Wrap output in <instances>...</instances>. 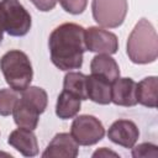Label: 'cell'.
Instances as JSON below:
<instances>
[{
  "label": "cell",
  "mask_w": 158,
  "mask_h": 158,
  "mask_svg": "<svg viewBox=\"0 0 158 158\" xmlns=\"http://www.w3.org/2000/svg\"><path fill=\"white\" fill-rule=\"evenodd\" d=\"M52 63L60 70L79 69L86 51L85 28L78 23L65 22L57 26L48 38Z\"/></svg>",
  "instance_id": "1"
},
{
  "label": "cell",
  "mask_w": 158,
  "mask_h": 158,
  "mask_svg": "<svg viewBox=\"0 0 158 158\" xmlns=\"http://www.w3.org/2000/svg\"><path fill=\"white\" fill-rule=\"evenodd\" d=\"M127 56L136 64L152 63L158 57V37L153 25L141 19L127 40Z\"/></svg>",
  "instance_id": "2"
},
{
  "label": "cell",
  "mask_w": 158,
  "mask_h": 158,
  "mask_svg": "<svg viewBox=\"0 0 158 158\" xmlns=\"http://www.w3.org/2000/svg\"><path fill=\"white\" fill-rule=\"evenodd\" d=\"M0 69L9 86L16 91H23L30 86L33 69L28 56L20 49H11L0 58Z\"/></svg>",
  "instance_id": "3"
},
{
  "label": "cell",
  "mask_w": 158,
  "mask_h": 158,
  "mask_svg": "<svg viewBox=\"0 0 158 158\" xmlns=\"http://www.w3.org/2000/svg\"><path fill=\"white\" fill-rule=\"evenodd\" d=\"M0 22L12 37H22L28 33L32 20L30 12L17 0L0 1Z\"/></svg>",
  "instance_id": "4"
},
{
  "label": "cell",
  "mask_w": 158,
  "mask_h": 158,
  "mask_svg": "<svg viewBox=\"0 0 158 158\" xmlns=\"http://www.w3.org/2000/svg\"><path fill=\"white\" fill-rule=\"evenodd\" d=\"M91 11L94 20L106 28L121 26L128 11L127 0H93Z\"/></svg>",
  "instance_id": "5"
},
{
  "label": "cell",
  "mask_w": 158,
  "mask_h": 158,
  "mask_svg": "<svg viewBox=\"0 0 158 158\" xmlns=\"http://www.w3.org/2000/svg\"><path fill=\"white\" fill-rule=\"evenodd\" d=\"M70 135L80 146H91L101 141L105 136V128L99 118L91 115H80L75 117L70 126Z\"/></svg>",
  "instance_id": "6"
},
{
  "label": "cell",
  "mask_w": 158,
  "mask_h": 158,
  "mask_svg": "<svg viewBox=\"0 0 158 158\" xmlns=\"http://www.w3.org/2000/svg\"><path fill=\"white\" fill-rule=\"evenodd\" d=\"M86 51L104 54H115L118 49V40L115 33L98 26L85 30Z\"/></svg>",
  "instance_id": "7"
},
{
  "label": "cell",
  "mask_w": 158,
  "mask_h": 158,
  "mask_svg": "<svg viewBox=\"0 0 158 158\" xmlns=\"http://www.w3.org/2000/svg\"><path fill=\"white\" fill-rule=\"evenodd\" d=\"M107 137L111 142L118 146H122L125 148H132L139 137V130L133 121L117 120L110 126L107 131Z\"/></svg>",
  "instance_id": "8"
},
{
  "label": "cell",
  "mask_w": 158,
  "mask_h": 158,
  "mask_svg": "<svg viewBox=\"0 0 158 158\" xmlns=\"http://www.w3.org/2000/svg\"><path fill=\"white\" fill-rule=\"evenodd\" d=\"M78 153H79V144L75 142L72 135L60 132L52 138L46 151L42 153V157L43 158H49V157L75 158Z\"/></svg>",
  "instance_id": "9"
},
{
  "label": "cell",
  "mask_w": 158,
  "mask_h": 158,
  "mask_svg": "<svg viewBox=\"0 0 158 158\" xmlns=\"http://www.w3.org/2000/svg\"><path fill=\"white\" fill-rule=\"evenodd\" d=\"M111 102L118 106L137 105V83L131 78H117L111 83Z\"/></svg>",
  "instance_id": "10"
},
{
  "label": "cell",
  "mask_w": 158,
  "mask_h": 158,
  "mask_svg": "<svg viewBox=\"0 0 158 158\" xmlns=\"http://www.w3.org/2000/svg\"><path fill=\"white\" fill-rule=\"evenodd\" d=\"M7 142L25 157H35L38 154V142L33 130L19 127L10 133Z\"/></svg>",
  "instance_id": "11"
},
{
  "label": "cell",
  "mask_w": 158,
  "mask_h": 158,
  "mask_svg": "<svg viewBox=\"0 0 158 158\" xmlns=\"http://www.w3.org/2000/svg\"><path fill=\"white\" fill-rule=\"evenodd\" d=\"M40 115L41 112L38 111V109L22 96L19 98L12 110L15 123L19 127H23L28 130H35L37 127Z\"/></svg>",
  "instance_id": "12"
},
{
  "label": "cell",
  "mask_w": 158,
  "mask_h": 158,
  "mask_svg": "<svg viewBox=\"0 0 158 158\" xmlns=\"http://www.w3.org/2000/svg\"><path fill=\"white\" fill-rule=\"evenodd\" d=\"M86 95L88 99L91 101L100 104V105H107L111 102V81H109L106 78L91 74L86 75Z\"/></svg>",
  "instance_id": "13"
},
{
  "label": "cell",
  "mask_w": 158,
  "mask_h": 158,
  "mask_svg": "<svg viewBox=\"0 0 158 158\" xmlns=\"http://www.w3.org/2000/svg\"><path fill=\"white\" fill-rule=\"evenodd\" d=\"M91 74H98L106 78L109 81H114L120 77V68L116 60L110 54L98 53L90 63Z\"/></svg>",
  "instance_id": "14"
},
{
  "label": "cell",
  "mask_w": 158,
  "mask_h": 158,
  "mask_svg": "<svg viewBox=\"0 0 158 158\" xmlns=\"http://www.w3.org/2000/svg\"><path fill=\"white\" fill-rule=\"evenodd\" d=\"M158 80L157 77H146L137 84V102L146 107H157Z\"/></svg>",
  "instance_id": "15"
},
{
  "label": "cell",
  "mask_w": 158,
  "mask_h": 158,
  "mask_svg": "<svg viewBox=\"0 0 158 158\" xmlns=\"http://www.w3.org/2000/svg\"><path fill=\"white\" fill-rule=\"evenodd\" d=\"M80 106H81V100L77 95L63 89V91L58 95L57 99L56 115L62 120L73 118L79 112Z\"/></svg>",
  "instance_id": "16"
},
{
  "label": "cell",
  "mask_w": 158,
  "mask_h": 158,
  "mask_svg": "<svg viewBox=\"0 0 158 158\" xmlns=\"http://www.w3.org/2000/svg\"><path fill=\"white\" fill-rule=\"evenodd\" d=\"M63 89L77 95L80 100H88L86 95V75L80 72H69L64 77Z\"/></svg>",
  "instance_id": "17"
},
{
  "label": "cell",
  "mask_w": 158,
  "mask_h": 158,
  "mask_svg": "<svg viewBox=\"0 0 158 158\" xmlns=\"http://www.w3.org/2000/svg\"><path fill=\"white\" fill-rule=\"evenodd\" d=\"M21 93H22L21 96L27 99L31 104H33L41 114L44 112V110L47 109V102H48V96L44 89L40 86H28Z\"/></svg>",
  "instance_id": "18"
},
{
  "label": "cell",
  "mask_w": 158,
  "mask_h": 158,
  "mask_svg": "<svg viewBox=\"0 0 158 158\" xmlns=\"http://www.w3.org/2000/svg\"><path fill=\"white\" fill-rule=\"evenodd\" d=\"M19 91L9 88V89H0V115L9 116L12 114L14 106L19 100Z\"/></svg>",
  "instance_id": "19"
},
{
  "label": "cell",
  "mask_w": 158,
  "mask_h": 158,
  "mask_svg": "<svg viewBox=\"0 0 158 158\" xmlns=\"http://www.w3.org/2000/svg\"><path fill=\"white\" fill-rule=\"evenodd\" d=\"M132 157L138 158V157H152L157 158L158 157V147L153 143H141L132 148Z\"/></svg>",
  "instance_id": "20"
},
{
  "label": "cell",
  "mask_w": 158,
  "mask_h": 158,
  "mask_svg": "<svg viewBox=\"0 0 158 158\" xmlns=\"http://www.w3.org/2000/svg\"><path fill=\"white\" fill-rule=\"evenodd\" d=\"M60 6L72 15L81 14L88 5V0H58Z\"/></svg>",
  "instance_id": "21"
},
{
  "label": "cell",
  "mask_w": 158,
  "mask_h": 158,
  "mask_svg": "<svg viewBox=\"0 0 158 158\" xmlns=\"http://www.w3.org/2000/svg\"><path fill=\"white\" fill-rule=\"evenodd\" d=\"M100 157V156H114V157H118V154L117 153H115V152H112V151H107V148L106 147H102L101 149H98L96 152H94V154H93V157Z\"/></svg>",
  "instance_id": "22"
},
{
  "label": "cell",
  "mask_w": 158,
  "mask_h": 158,
  "mask_svg": "<svg viewBox=\"0 0 158 158\" xmlns=\"http://www.w3.org/2000/svg\"><path fill=\"white\" fill-rule=\"evenodd\" d=\"M2 38H4V27H2V25H1V22H0V43H1Z\"/></svg>",
  "instance_id": "23"
}]
</instances>
